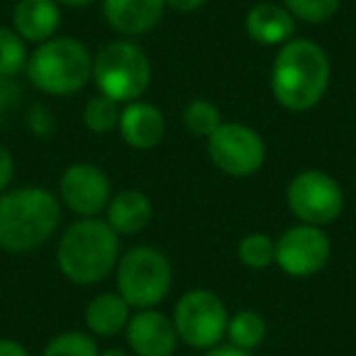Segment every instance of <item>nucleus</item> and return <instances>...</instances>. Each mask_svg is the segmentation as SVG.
<instances>
[{
    "mask_svg": "<svg viewBox=\"0 0 356 356\" xmlns=\"http://www.w3.org/2000/svg\"><path fill=\"white\" fill-rule=\"evenodd\" d=\"M208 0H166V8L176 13H195L205 6Z\"/></svg>",
    "mask_w": 356,
    "mask_h": 356,
    "instance_id": "obj_27",
    "label": "nucleus"
},
{
    "mask_svg": "<svg viewBox=\"0 0 356 356\" xmlns=\"http://www.w3.org/2000/svg\"><path fill=\"white\" fill-rule=\"evenodd\" d=\"M118 129L127 147L149 152V149H156L166 137V118L156 105L132 100V103L122 105Z\"/></svg>",
    "mask_w": 356,
    "mask_h": 356,
    "instance_id": "obj_14",
    "label": "nucleus"
},
{
    "mask_svg": "<svg viewBox=\"0 0 356 356\" xmlns=\"http://www.w3.org/2000/svg\"><path fill=\"white\" fill-rule=\"evenodd\" d=\"M98 93L127 105L142 100L152 83V61L147 51L132 40H118L105 44L93 56V79Z\"/></svg>",
    "mask_w": 356,
    "mask_h": 356,
    "instance_id": "obj_5",
    "label": "nucleus"
},
{
    "mask_svg": "<svg viewBox=\"0 0 356 356\" xmlns=\"http://www.w3.org/2000/svg\"><path fill=\"white\" fill-rule=\"evenodd\" d=\"M98 339L90 332L66 330L54 334L44 346L42 356H98Z\"/></svg>",
    "mask_w": 356,
    "mask_h": 356,
    "instance_id": "obj_23",
    "label": "nucleus"
},
{
    "mask_svg": "<svg viewBox=\"0 0 356 356\" xmlns=\"http://www.w3.org/2000/svg\"><path fill=\"white\" fill-rule=\"evenodd\" d=\"M0 356H30V351L17 339H0Z\"/></svg>",
    "mask_w": 356,
    "mask_h": 356,
    "instance_id": "obj_28",
    "label": "nucleus"
},
{
    "mask_svg": "<svg viewBox=\"0 0 356 356\" xmlns=\"http://www.w3.org/2000/svg\"><path fill=\"white\" fill-rule=\"evenodd\" d=\"M332 242L325 227L298 222L276 239V266L293 278H310L330 264Z\"/></svg>",
    "mask_w": 356,
    "mask_h": 356,
    "instance_id": "obj_10",
    "label": "nucleus"
},
{
    "mask_svg": "<svg viewBox=\"0 0 356 356\" xmlns=\"http://www.w3.org/2000/svg\"><path fill=\"white\" fill-rule=\"evenodd\" d=\"M244 27L252 42L261 47H283L296 37V17L286 10V6H278L271 0L257 3L249 8L247 17H244Z\"/></svg>",
    "mask_w": 356,
    "mask_h": 356,
    "instance_id": "obj_15",
    "label": "nucleus"
},
{
    "mask_svg": "<svg viewBox=\"0 0 356 356\" xmlns=\"http://www.w3.org/2000/svg\"><path fill=\"white\" fill-rule=\"evenodd\" d=\"M61 25V6L56 0H17L13 8V30L32 44L56 37Z\"/></svg>",
    "mask_w": 356,
    "mask_h": 356,
    "instance_id": "obj_16",
    "label": "nucleus"
},
{
    "mask_svg": "<svg viewBox=\"0 0 356 356\" xmlns=\"http://www.w3.org/2000/svg\"><path fill=\"white\" fill-rule=\"evenodd\" d=\"M283 6L296 17V22L325 25L339 13L341 0H283Z\"/></svg>",
    "mask_w": 356,
    "mask_h": 356,
    "instance_id": "obj_25",
    "label": "nucleus"
},
{
    "mask_svg": "<svg viewBox=\"0 0 356 356\" xmlns=\"http://www.w3.org/2000/svg\"><path fill=\"white\" fill-rule=\"evenodd\" d=\"M27 81L44 95H76L93 79V54L76 37H51L32 49Z\"/></svg>",
    "mask_w": 356,
    "mask_h": 356,
    "instance_id": "obj_4",
    "label": "nucleus"
},
{
    "mask_svg": "<svg viewBox=\"0 0 356 356\" xmlns=\"http://www.w3.org/2000/svg\"><path fill=\"white\" fill-rule=\"evenodd\" d=\"M154 215L152 200L147 198V193L142 191H120L110 198L108 208H105V222L115 229L122 237H129V234L142 232L149 225Z\"/></svg>",
    "mask_w": 356,
    "mask_h": 356,
    "instance_id": "obj_17",
    "label": "nucleus"
},
{
    "mask_svg": "<svg viewBox=\"0 0 356 356\" xmlns=\"http://www.w3.org/2000/svg\"><path fill=\"white\" fill-rule=\"evenodd\" d=\"M120 261V234L100 218H79L56 244V266L76 286H95Z\"/></svg>",
    "mask_w": 356,
    "mask_h": 356,
    "instance_id": "obj_3",
    "label": "nucleus"
},
{
    "mask_svg": "<svg viewBox=\"0 0 356 356\" xmlns=\"http://www.w3.org/2000/svg\"><path fill=\"white\" fill-rule=\"evenodd\" d=\"M61 225V200L40 186H22L0 195V249L10 254L35 252Z\"/></svg>",
    "mask_w": 356,
    "mask_h": 356,
    "instance_id": "obj_2",
    "label": "nucleus"
},
{
    "mask_svg": "<svg viewBox=\"0 0 356 356\" xmlns=\"http://www.w3.org/2000/svg\"><path fill=\"white\" fill-rule=\"evenodd\" d=\"M120 113H122V105L118 100L98 93L88 98V103L83 105V124L95 134H108L118 129Z\"/></svg>",
    "mask_w": 356,
    "mask_h": 356,
    "instance_id": "obj_22",
    "label": "nucleus"
},
{
    "mask_svg": "<svg viewBox=\"0 0 356 356\" xmlns=\"http://www.w3.org/2000/svg\"><path fill=\"white\" fill-rule=\"evenodd\" d=\"M13 176H15V161H13V154H10V149L0 144V195L8 191Z\"/></svg>",
    "mask_w": 356,
    "mask_h": 356,
    "instance_id": "obj_26",
    "label": "nucleus"
},
{
    "mask_svg": "<svg viewBox=\"0 0 356 356\" xmlns=\"http://www.w3.org/2000/svg\"><path fill=\"white\" fill-rule=\"evenodd\" d=\"M113 188L110 178L95 163H71L59 178V200L79 218H98L105 213Z\"/></svg>",
    "mask_w": 356,
    "mask_h": 356,
    "instance_id": "obj_11",
    "label": "nucleus"
},
{
    "mask_svg": "<svg viewBox=\"0 0 356 356\" xmlns=\"http://www.w3.org/2000/svg\"><path fill=\"white\" fill-rule=\"evenodd\" d=\"M27 59V42L13 27H0V79H17L25 74Z\"/></svg>",
    "mask_w": 356,
    "mask_h": 356,
    "instance_id": "obj_20",
    "label": "nucleus"
},
{
    "mask_svg": "<svg viewBox=\"0 0 356 356\" xmlns=\"http://www.w3.org/2000/svg\"><path fill=\"white\" fill-rule=\"evenodd\" d=\"M98 356H132L129 351H124V349H118V346H110V349H103Z\"/></svg>",
    "mask_w": 356,
    "mask_h": 356,
    "instance_id": "obj_31",
    "label": "nucleus"
},
{
    "mask_svg": "<svg viewBox=\"0 0 356 356\" xmlns=\"http://www.w3.org/2000/svg\"><path fill=\"white\" fill-rule=\"evenodd\" d=\"M59 6H69V8H86L90 6V3H95V0H56Z\"/></svg>",
    "mask_w": 356,
    "mask_h": 356,
    "instance_id": "obj_30",
    "label": "nucleus"
},
{
    "mask_svg": "<svg viewBox=\"0 0 356 356\" xmlns=\"http://www.w3.org/2000/svg\"><path fill=\"white\" fill-rule=\"evenodd\" d=\"M124 337L134 356H173L181 341L171 317L154 307L134 312L124 327Z\"/></svg>",
    "mask_w": 356,
    "mask_h": 356,
    "instance_id": "obj_12",
    "label": "nucleus"
},
{
    "mask_svg": "<svg viewBox=\"0 0 356 356\" xmlns=\"http://www.w3.org/2000/svg\"><path fill=\"white\" fill-rule=\"evenodd\" d=\"M268 334V325L257 310H239L234 315H229L227 322V344L237 346L244 351H254L264 344Z\"/></svg>",
    "mask_w": 356,
    "mask_h": 356,
    "instance_id": "obj_19",
    "label": "nucleus"
},
{
    "mask_svg": "<svg viewBox=\"0 0 356 356\" xmlns=\"http://www.w3.org/2000/svg\"><path fill=\"white\" fill-rule=\"evenodd\" d=\"M132 307L124 302L120 293H100L86 305V327L95 339H113L124 332Z\"/></svg>",
    "mask_w": 356,
    "mask_h": 356,
    "instance_id": "obj_18",
    "label": "nucleus"
},
{
    "mask_svg": "<svg viewBox=\"0 0 356 356\" xmlns=\"http://www.w3.org/2000/svg\"><path fill=\"white\" fill-rule=\"evenodd\" d=\"M115 283H118V293L129 307L134 310L156 307L171 293V261L156 247H149V244L132 247L120 257L115 266Z\"/></svg>",
    "mask_w": 356,
    "mask_h": 356,
    "instance_id": "obj_6",
    "label": "nucleus"
},
{
    "mask_svg": "<svg viewBox=\"0 0 356 356\" xmlns=\"http://www.w3.org/2000/svg\"><path fill=\"white\" fill-rule=\"evenodd\" d=\"M288 210L298 222L327 227L344 210V191L339 181L320 168H305L291 178L286 188Z\"/></svg>",
    "mask_w": 356,
    "mask_h": 356,
    "instance_id": "obj_8",
    "label": "nucleus"
},
{
    "mask_svg": "<svg viewBox=\"0 0 356 356\" xmlns=\"http://www.w3.org/2000/svg\"><path fill=\"white\" fill-rule=\"evenodd\" d=\"M332 64L317 42L293 37L278 47L271 66V93L281 108L291 113L312 110L330 88Z\"/></svg>",
    "mask_w": 356,
    "mask_h": 356,
    "instance_id": "obj_1",
    "label": "nucleus"
},
{
    "mask_svg": "<svg viewBox=\"0 0 356 356\" xmlns=\"http://www.w3.org/2000/svg\"><path fill=\"white\" fill-rule=\"evenodd\" d=\"M208 156L227 176L247 178L266 161V142L249 124L222 122L208 137Z\"/></svg>",
    "mask_w": 356,
    "mask_h": 356,
    "instance_id": "obj_9",
    "label": "nucleus"
},
{
    "mask_svg": "<svg viewBox=\"0 0 356 356\" xmlns=\"http://www.w3.org/2000/svg\"><path fill=\"white\" fill-rule=\"evenodd\" d=\"M237 257L247 268L264 271L276 264V242L266 232H249L239 239Z\"/></svg>",
    "mask_w": 356,
    "mask_h": 356,
    "instance_id": "obj_21",
    "label": "nucleus"
},
{
    "mask_svg": "<svg viewBox=\"0 0 356 356\" xmlns=\"http://www.w3.org/2000/svg\"><path fill=\"white\" fill-rule=\"evenodd\" d=\"M173 327L178 339L193 349H213L227 334L229 312L222 298L208 288H193L178 298L173 307Z\"/></svg>",
    "mask_w": 356,
    "mask_h": 356,
    "instance_id": "obj_7",
    "label": "nucleus"
},
{
    "mask_svg": "<svg viewBox=\"0 0 356 356\" xmlns=\"http://www.w3.org/2000/svg\"><path fill=\"white\" fill-rule=\"evenodd\" d=\"M184 124H186V129H188L191 134L208 139L210 134H213L215 129L222 124V113H220L218 105L210 103V100L195 98V100H191V103L186 105Z\"/></svg>",
    "mask_w": 356,
    "mask_h": 356,
    "instance_id": "obj_24",
    "label": "nucleus"
},
{
    "mask_svg": "<svg viewBox=\"0 0 356 356\" xmlns=\"http://www.w3.org/2000/svg\"><path fill=\"white\" fill-rule=\"evenodd\" d=\"M166 0H103V17L124 40L142 37L159 25Z\"/></svg>",
    "mask_w": 356,
    "mask_h": 356,
    "instance_id": "obj_13",
    "label": "nucleus"
},
{
    "mask_svg": "<svg viewBox=\"0 0 356 356\" xmlns=\"http://www.w3.org/2000/svg\"><path fill=\"white\" fill-rule=\"evenodd\" d=\"M203 356H254L252 351H244V349H237L232 344H218L213 349H208Z\"/></svg>",
    "mask_w": 356,
    "mask_h": 356,
    "instance_id": "obj_29",
    "label": "nucleus"
}]
</instances>
